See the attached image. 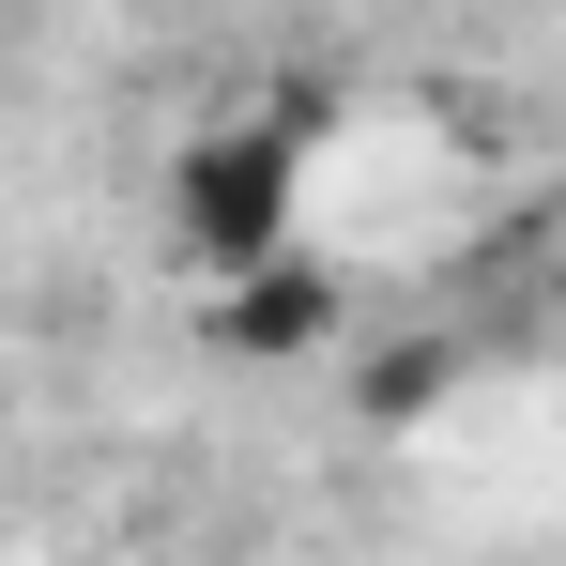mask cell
Returning <instances> with one entry per match:
<instances>
[{
	"label": "cell",
	"instance_id": "6da1fadb",
	"mask_svg": "<svg viewBox=\"0 0 566 566\" xmlns=\"http://www.w3.org/2000/svg\"><path fill=\"white\" fill-rule=\"evenodd\" d=\"M169 230L214 291L306 261V123H199L169 169Z\"/></svg>",
	"mask_w": 566,
	"mask_h": 566
},
{
	"label": "cell",
	"instance_id": "7a4b0ae2",
	"mask_svg": "<svg viewBox=\"0 0 566 566\" xmlns=\"http://www.w3.org/2000/svg\"><path fill=\"white\" fill-rule=\"evenodd\" d=\"M214 322H230V353H306V337H337V276H322V245L276 261V276H245Z\"/></svg>",
	"mask_w": 566,
	"mask_h": 566
}]
</instances>
